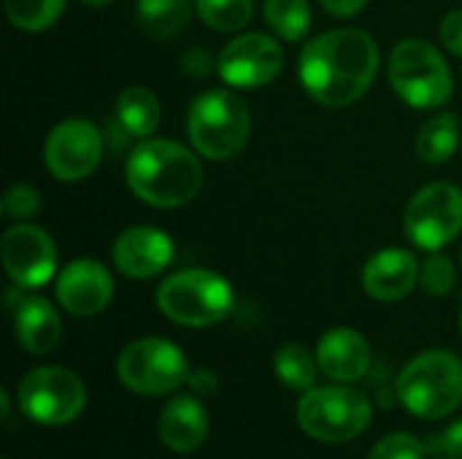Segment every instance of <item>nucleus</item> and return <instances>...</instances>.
Listing matches in <instances>:
<instances>
[{
  "mask_svg": "<svg viewBox=\"0 0 462 459\" xmlns=\"http://www.w3.org/2000/svg\"><path fill=\"white\" fill-rule=\"evenodd\" d=\"M87 5H95V8H103V5H111L114 0H84Z\"/></svg>",
  "mask_w": 462,
  "mask_h": 459,
  "instance_id": "35",
  "label": "nucleus"
},
{
  "mask_svg": "<svg viewBox=\"0 0 462 459\" xmlns=\"http://www.w3.org/2000/svg\"><path fill=\"white\" fill-rule=\"evenodd\" d=\"M460 143V124L455 114H439L425 122V127L417 135V154L428 165L447 162Z\"/></svg>",
  "mask_w": 462,
  "mask_h": 459,
  "instance_id": "22",
  "label": "nucleus"
},
{
  "mask_svg": "<svg viewBox=\"0 0 462 459\" xmlns=\"http://www.w3.org/2000/svg\"><path fill=\"white\" fill-rule=\"evenodd\" d=\"M16 403L30 422L60 427L73 422L84 411L87 390L81 379L65 368H35L19 381Z\"/></svg>",
  "mask_w": 462,
  "mask_h": 459,
  "instance_id": "9",
  "label": "nucleus"
},
{
  "mask_svg": "<svg viewBox=\"0 0 462 459\" xmlns=\"http://www.w3.org/2000/svg\"><path fill=\"white\" fill-rule=\"evenodd\" d=\"M192 0H138V24L146 35L171 38L189 24Z\"/></svg>",
  "mask_w": 462,
  "mask_h": 459,
  "instance_id": "21",
  "label": "nucleus"
},
{
  "mask_svg": "<svg viewBox=\"0 0 462 459\" xmlns=\"http://www.w3.org/2000/svg\"><path fill=\"white\" fill-rule=\"evenodd\" d=\"M376 68V41L355 27L317 35L298 60V76L306 92L328 108L355 103L371 87Z\"/></svg>",
  "mask_w": 462,
  "mask_h": 459,
  "instance_id": "1",
  "label": "nucleus"
},
{
  "mask_svg": "<svg viewBox=\"0 0 462 459\" xmlns=\"http://www.w3.org/2000/svg\"><path fill=\"white\" fill-rule=\"evenodd\" d=\"M114 265L130 279H152L173 260V241L157 227H130L111 249Z\"/></svg>",
  "mask_w": 462,
  "mask_h": 459,
  "instance_id": "15",
  "label": "nucleus"
},
{
  "mask_svg": "<svg viewBox=\"0 0 462 459\" xmlns=\"http://www.w3.org/2000/svg\"><path fill=\"white\" fill-rule=\"evenodd\" d=\"M187 384H189V390H192L195 395L208 398V395H214V392H217L219 379H217V373H211V371H206V368H198V371H192V373H189Z\"/></svg>",
  "mask_w": 462,
  "mask_h": 459,
  "instance_id": "33",
  "label": "nucleus"
},
{
  "mask_svg": "<svg viewBox=\"0 0 462 459\" xmlns=\"http://www.w3.org/2000/svg\"><path fill=\"white\" fill-rule=\"evenodd\" d=\"M5 16L14 27L41 32L51 27L65 11V0H3Z\"/></svg>",
  "mask_w": 462,
  "mask_h": 459,
  "instance_id": "25",
  "label": "nucleus"
},
{
  "mask_svg": "<svg viewBox=\"0 0 462 459\" xmlns=\"http://www.w3.org/2000/svg\"><path fill=\"white\" fill-rule=\"evenodd\" d=\"M273 371H276L279 381L287 384L290 390L309 392V390H314V384H317L319 363H317V357H311L303 346L290 344V346H282V349L276 352Z\"/></svg>",
  "mask_w": 462,
  "mask_h": 459,
  "instance_id": "23",
  "label": "nucleus"
},
{
  "mask_svg": "<svg viewBox=\"0 0 462 459\" xmlns=\"http://www.w3.org/2000/svg\"><path fill=\"white\" fill-rule=\"evenodd\" d=\"M236 295L227 279L214 271L187 268L157 287L160 311L181 327H208L233 311Z\"/></svg>",
  "mask_w": 462,
  "mask_h": 459,
  "instance_id": "4",
  "label": "nucleus"
},
{
  "mask_svg": "<svg viewBox=\"0 0 462 459\" xmlns=\"http://www.w3.org/2000/svg\"><path fill=\"white\" fill-rule=\"evenodd\" d=\"M14 327L22 349L41 357L49 354L62 335V322L54 306L43 298H24L14 311Z\"/></svg>",
  "mask_w": 462,
  "mask_h": 459,
  "instance_id": "19",
  "label": "nucleus"
},
{
  "mask_svg": "<svg viewBox=\"0 0 462 459\" xmlns=\"http://www.w3.org/2000/svg\"><path fill=\"white\" fill-rule=\"evenodd\" d=\"M425 449H428V454L462 459V419H457L455 425H449L447 430H441L436 436H428L425 438Z\"/></svg>",
  "mask_w": 462,
  "mask_h": 459,
  "instance_id": "30",
  "label": "nucleus"
},
{
  "mask_svg": "<svg viewBox=\"0 0 462 459\" xmlns=\"http://www.w3.org/2000/svg\"><path fill=\"white\" fill-rule=\"evenodd\" d=\"M100 157L103 135L87 119L60 122L43 143V162L57 181L87 179L100 165Z\"/></svg>",
  "mask_w": 462,
  "mask_h": 459,
  "instance_id": "11",
  "label": "nucleus"
},
{
  "mask_svg": "<svg viewBox=\"0 0 462 459\" xmlns=\"http://www.w3.org/2000/svg\"><path fill=\"white\" fill-rule=\"evenodd\" d=\"M441 41H444V46L452 54L462 57V8L444 16V22H441Z\"/></svg>",
  "mask_w": 462,
  "mask_h": 459,
  "instance_id": "31",
  "label": "nucleus"
},
{
  "mask_svg": "<svg viewBox=\"0 0 462 459\" xmlns=\"http://www.w3.org/2000/svg\"><path fill=\"white\" fill-rule=\"evenodd\" d=\"M203 24L219 32H233L249 24L254 14V0H195Z\"/></svg>",
  "mask_w": 462,
  "mask_h": 459,
  "instance_id": "26",
  "label": "nucleus"
},
{
  "mask_svg": "<svg viewBox=\"0 0 462 459\" xmlns=\"http://www.w3.org/2000/svg\"><path fill=\"white\" fill-rule=\"evenodd\" d=\"M395 392L409 414L444 419L462 406V360L444 349L425 352L401 371Z\"/></svg>",
  "mask_w": 462,
  "mask_h": 459,
  "instance_id": "3",
  "label": "nucleus"
},
{
  "mask_svg": "<svg viewBox=\"0 0 462 459\" xmlns=\"http://www.w3.org/2000/svg\"><path fill=\"white\" fill-rule=\"evenodd\" d=\"M208 436V414L198 398H173L160 414V438L171 452L189 454Z\"/></svg>",
  "mask_w": 462,
  "mask_h": 459,
  "instance_id": "18",
  "label": "nucleus"
},
{
  "mask_svg": "<svg viewBox=\"0 0 462 459\" xmlns=\"http://www.w3.org/2000/svg\"><path fill=\"white\" fill-rule=\"evenodd\" d=\"M420 262L406 249H384L374 254L363 268V289L382 303L403 300L417 279H420Z\"/></svg>",
  "mask_w": 462,
  "mask_h": 459,
  "instance_id": "16",
  "label": "nucleus"
},
{
  "mask_svg": "<svg viewBox=\"0 0 462 459\" xmlns=\"http://www.w3.org/2000/svg\"><path fill=\"white\" fill-rule=\"evenodd\" d=\"M38 208H41V195L27 184H14L3 195V211L11 219H30L38 214Z\"/></svg>",
  "mask_w": 462,
  "mask_h": 459,
  "instance_id": "29",
  "label": "nucleus"
},
{
  "mask_svg": "<svg viewBox=\"0 0 462 459\" xmlns=\"http://www.w3.org/2000/svg\"><path fill=\"white\" fill-rule=\"evenodd\" d=\"M371 419H374L371 400L363 392L349 390L346 384L314 387L303 392L298 403L300 430L322 444L352 441L368 430Z\"/></svg>",
  "mask_w": 462,
  "mask_h": 459,
  "instance_id": "6",
  "label": "nucleus"
},
{
  "mask_svg": "<svg viewBox=\"0 0 462 459\" xmlns=\"http://www.w3.org/2000/svg\"><path fill=\"white\" fill-rule=\"evenodd\" d=\"M460 330H462V317H460Z\"/></svg>",
  "mask_w": 462,
  "mask_h": 459,
  "instance_id": "36",
  "label": "nucleus"
},
{
  "mask_svg": "<svg viewBox=\"0 0 462 459\" xmlns=\"http://www.w3.org/2000/svg\"><path fill=\"white\" fill-rule=\"evenodd\" d=\"M189 363L184 352L165 338H141L122 349L116 360L119 381L135 395H168L187 384Z\"/></svg>",
  "mask_w": 462,
  "mask_h": 459,
  "instance_id": "8",
  "label": "nucleus"
},
{
  "mask_svg": "<svg viewBox=\"0 0 462 459\" xmlns=\"http://www.w3.org/2000/svg\"><path fill=\"white\" fill-rule=\"evenodd\" d=\"M181 68H184L187 76H206V73H211L214 60H211V54L206 49H192V51L184 54Z\"/></svg>",
  "mask_w": 462,
  "mask_h": 459,
  "instance_id": "32",
  "label": "nucleus"
},
{
  "mask_svg": "<svg viewBox=\"0 0 462 459\" xmlns=\"http://www.w3.org/2000/svg\"><path fill=\"white\" fill-rule=\"evenodd\" d=\"M319 371L338 384L360 381L371 368V346L368 341L349 327H336L319 338L317 346Z\"/></svg>",
  "mask_w": 462,
  "mask_h": 459,
  "instance_id": "17",
  "label": "nucleus"
},
{
  "mask_svg": "<svg viewBox=\"0 0 462 459\" xmlns=\"http://www.w3.org/2000/svg\"><path fill=\"white\" fill-rule=\"evenodd\" d=\"M422 287L430 295H447L455 287V268L444 254H430L420 271Z\"/></svg>",
  "mask_w": 462,
  "mask_h": 459,
  "instance_id": "28",
  "label": "nucleus"
},
{
  "mask_svg": "<svg viewBox=\"0 0 462 459\" xmlns=\"http://www.w3.org/2000/svg\"><path fill=\"white\" fill-rule=\"evenodd\" d=\"M325 11H330L333 16H355L357 11H363V5L368 0H319Z\"/></svg>",
  "mask_w": 462,
  "mask_h": 459,
  "instance_id": "34",
  "label": "nucleus"
},
{
  "mask_svg": "<svg viewBox=\"0 0 462 459\" xmlns=\"http://www.w3.org/2000/svg\"><path fill=\"white\" fill-rule=\"evenodd\" d=\"M0 257L11 281L24 289H38L49 284L57 271V246L51 235L24 222L3 233Z\"/></svg>",
  "mask_w": 462,
  "mask_h": 459,
  "instance_id": "12",
  "label": "nucleus"
},
{
  "mask_svg": "<svg viewBox=\"0 0 462 459\" xmlns=\"http://www.w3.org/2000/svg\"><path fill=\"white\" fill-rule=\"evenodd\" d=\"M390 84L398 97L414 108H439L452 97L449 65L441 51L422 38H406L393 49Z\"/></svg>",
  "mask_w": 462,
  "mask_h": 459,
  "instance_id": "7",
  "label": "nucleus"
},
{
  "mask_svg": "<svg viewBox=\"0 0 462 459\" xmlns=\"http://www.w3.org/2000/svg\"><path fill=\"white\" fill-rule=\"evenodd\" d=\"M114 295V279L97 260H73L57 276V303L73 317L100 314Z\"/></svg>",
  "mask_w": 462,
  "mask_h": 459,
  "instance_id": "14",
  "label": "nucleus"
},
{
  "mask_svg": "<svg viewBox=\"0 0 462 459\" xmlns=\"http://www.w3.org/2000/svg\"><path fill=\"white\" fill-rule=\"evenodd\" d=\"M462 230V189L447 181L422 187L406 208V235L425 252H439Z\"/></svg>",
  "mask_w": 462,
  "mask_h": 459,
  "instance_id": "10",
  "label": "nucleus"
},
{
  "mask_svg": "<svg viewBox=\"0 0 462 459\" xmlns=\"http://www.w3.org/2000/svg\"><path fill=\"white\" fill-rule=\"evenodd\" d=\"M428 457V449H425V441H420L417 436L411 433H393L387 438H382L374 449L368 459H425Z\"/></svg>",
  "mask_w": 462,
  "mask_h": 459,
  "instance_id": "27",
  "label": "nucleus"
},
{
  "mask_svg": "<svg viewBox=\"0 0 462 459\" xmlns=\"http://www.w3.org/2000/svg\"><path fill=\"white\" fill-rule=\"evenodd\" d=\"M282 65H284V51L271 35L246 32L222 49L217 60V73L230 87L254 89L271 84L282 73Z\"/></svg>",
  "mask_w": 462,
  "mask_h": 459,
  "instance_id": "13",
  "label": "nucleus"
},
{
  "mask_svg": "<svg viewBox=\"0 0 462 459\" xmlns=\"http://www.w3.org/2000/svg\"><path fill=\"white\" fill-rule=\"evenodd\" d=\"M444 459H447V457H444Z\"/></svg>",
  "mask_w": 462,
  "mask_h": 459,
  "instance_id": "37",
  "label": "nucleus"
},
{
  "mask_svg": "<svg viewBox=\"0 0 462 459\" xmlns=\"http://www.w3.org/2000/svg\"><path fill=\"white\" fill-rule=\"evenodd\" d=\"M249 108L230 89H211L192 100L187 133L192 146L208 160H230L249 141Z\"/></svg>",
  "mask_w": 462,
  "mask_h": 459,
  "instance_id": "5",
  "label": "nucleus"
},
{
  "mask_svg": "<svg viewBox=\"0 0 462 459\" xmlns=\"http://www.w3.org/2000/svg\"><path fill=\"white\" fill-rule=\"evenodd\" d=\"M265 19L284 41H300L311 27L309 0H265Z\"/></svg>",
  "mask_w": 462,
  "mask_h": 459,
  "instance_id": "24",
  "label": "nucleus"
},
{
  "mask_svg": "<svg viewBox=\"0 0 462 459\" xmlns=\"http://www.w3.org/2000/svg\"><path fill=\"white\" fill-rule=\"evenodd\" d=\"M116 119L133 138H149L160 124V100L146 87H127L116 100Z\"/></svg>",
  "mask_w": 462,
  "mask_h": 459,
  "instance_id": "20",
  "label": "nucleus"
},
{
  "mask_svg": "<svg viewBox=\"0 0 462 459\" xmlns=\"http://www.w3.org/2000/svg\"><path fill=\"white\" fill-rule=\"evenodd\" d=\"M125 179L138 200L157 208H179L198 197L203 170L187 146L168 138H146L130 151Z\"/></svg>",
  "mask_w": 462,
  "mask_h": 459,
  "instance_id": "2",
  "label": "nucleus"
}]
</instances>
